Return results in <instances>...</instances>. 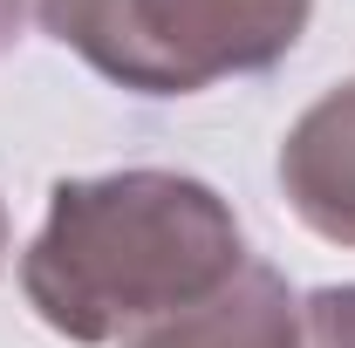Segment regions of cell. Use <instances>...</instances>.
Masks as SVG:
<instances>
[{"label":"cell","mask_w":355,"mask_h":348,"mask_svg":"<svg viewBox=\"0 0 355 348\" xmlns=\"http://www.w3.org/2000/svg\"><path fill=\"white\" fill-rule=\"evenodd\" d=\"M314 0H35L42 35L137 96H198L287 62Z\"/></svg>","instance_id":"7a4b0ae2"},{"label":"cell","mask_w":355,"mask_h":348,"mask_svg":"<svg viewBox=\"0 0 355 348\" xmlns=\"http://www.w3.org/2000/svg\"><path fill=\"white\" fill-rule=\"evenodd\" d=\"M28 14H35V0H0V48H14V35H21Z\"/></svg>","instance_id":"8992f818"},{"label":"cell","mask_w":355,"mask_h":348,"mask_svg":"<svg viewBox=\"0 0 355 348\" xmlns=\"http://www.w3.org/2000/svg\"><path fill=\"white\" fill-rule=\"evenodd\" d=\"M246 260V232L205 177H62L42 232L21 253V294L55 335L103 348L212 301Z\"/></svg>","instance_id":"6da1fadb"},{"label":"cell","mask_w":355,"mask_h":348,"mask_svg":"<svg viewBox=\"0 0 355 348\" xmlns=\"http://www.w3.org/2000/svg\"><path fill=\"white\" fill-rule=\"evenodd\" d=\"M0 266H7V205H0Z\"/></svg>","instance_id":"52a82bcc"},{"label":"cell","mask_w":355,"mask_h":348,"mask_svg":"<svg viewBox=\"0 0 355 348\" xmlns=\"http://www.w3.org/2000/svg\"><path fill=\"white\" fill-rule=\"evenodd\" d=\"M123 348H308L301 342V301L266 260H246L212 301L164 314L137 328Z\"/></svg>","instance_id":"277c9868"},{"label":"cell","mask_w":355,"mask_h":348,"mask_svg":"<svg viewBox=\"0 0 355 348\" xmlns=\"http://www.w3.org/2000/svg\"><path fill=\"white\" fill-rule=\"evenodd\" d=\"M301 342L308 348H355V287H314L301 301Z\"/></svg>","instance_id":"5b68a950"},{"label":"cell","mask_w":355,"mask_h":348,"mask_svg":"<svg viewBox=\"0 0 355 348\" xmlns=\"http://www.w3.org/2000/svg\"><path fill=\"white\" fill-rule=\"evenodd\" d=\"M280 191L328 246H355V76L301 110L280 143Z\"/></svg>","instance_id":"3957f363"}]
</instances>
